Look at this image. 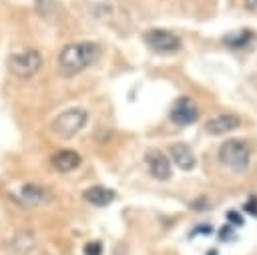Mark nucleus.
I'll return each instance as SVG.
<instances>
[{
    "label": "nucleus",
    "mask_w": 257,
    "mask_h": 255,
    "mask_svg": "<svg viewBox=\"0 0 257 255\" xmlns=\"http://www.w3.org/2000/svg\"><path fill=\"white\" fill-rule=\"evenodd\" d=\"M245 209L249 211V213H253V215H257V207H255V199H251L247 205H245Z\"/></svg>",
    "instance_id": "obj_17"
},
{
    "label": "nucleus",
    "mask_w": 257,
    "mask_h": 255,
    "mask_svg": "<svg viewBox=\"0 0 257 255\" xmlns=\"http://www.w3.org/2000/svg\"><path fill=\"white\" fill-rule=\"evenodd\" d=\"M231 235H233V233H231L229 227H223V229H221V239H223V241H227V237H231Z\"/></svg>",
    "instance_id": "obj_18"
},
{
    "label": "nucleus",
    "mask_w": 257,
    "mask_h": 255,
    "mask_svg": "<svg viewBox=\"0 0 257 255\" xmlns=\"http://www.w3.org/2000/svg\"><path fill=\"white\" fill-rule=\"evenodd\" d=\"M245 6L247 8H257V0H245Z\"/></svg>",
    "instance_id": "obj_19"
},
{
    "label": "nucleus",
    "mask_w": 257,
    "mask_h": 255,
    "mask_svg": "<svg viewBox=\"0 0 257 255\" xmlns=\"http://www.w3.org/2000/svg\"><path fill=\"white\" fill-rule=\"evenodd\" d=\"M207 255H217V253H215V251H209V253H207Z\"/></svg>",
    "instance_id": "obj_20"
},
{
    "label": "nucleus",
    "mask_w": 257,
    "mask_h": 255,
    "mask_svg": "<svg viewBox=\"0 0 257 255\" xmlns=\"http://www.w3.org/2000/svg\"><path fill=\"white\" fill-rule=\"evenodd\" d=\"M42 68V54L36 48H24L8 56V72L16 78H30Z\"/></svg>",
    "instance_id": "obj_3"
},
{
    "label": "nucleus",
    "mask_w": 257,
    "mask_h": 255,
    "mask_svg": "<svg viewBox=\"0 0 257 255\" xmlns=\"http://www.w3.org/2000/svg\"><path fill=\"white\" fill-rule=\"evenodd\" d=\"M239 126H241V116H237L233 112L215 114L205 122V129L209 135H225V133H231Z\"/></svg>",
    "instance_id": "obj_9"
},
{
    "label": "nucleus",
    "mask_w": 257,
    "mask_h": 255,
    "mask_svg": "<svg viewBox=\"0 0 257 255\" xmlns=\"http://www.w3.org/2000/svg\"><path fill=\"white\" fill-rule=\"evenodd\" d=\"M227 219L229 221H233V225H243V219L235 213V211H231V213H227Z\"/></svg>",
    "instance_id": "obj_16"
},
{
    "label": "nucleus",
    "mask_w": 257,
    "mask_h": 255,
    "mask_svg": "<svg viewBox=\"0 0 257 255\" xmlns=\"http://www.w3.org/2000/svg\"><path fill=\"white\" fill-rule=\"evenodd\" d=\"M145 161H147L149 171H151V175H153L155 179H159V181L171 179V161L167 159V155H165L163 151H159V149L147 151Z\"/></svg>",
    "instance_id": "obj_8"
},
{
    "label": "nucleus",
    "mask_w": 257,
    "mask_h": 255,
    "mask_svg": "<svg viewBox=\"0 0 257 255\" xmlns=\"http://www.w3.org/2000/svg\"><path fill=\"white\" fill-rule=\"evenodd\" d=\"M50 199H52V193L40 185H24L16 195V201L22 207H40V205H46Z\"/></svg>",
    "instance_id": "obj_7"
},
{
    "label": "nucleus",
    "mask_w": 257,
    "mask_h": 255,
    "mask_svg": "<svg viewBox=\"0 0 257 255\" xmlns=\"http://www.w3.org/2000/svg\"><path fill=\"white\" fill-rule=\"evenodd\" d=\"M171 159L175 161V165L181 169V171H191L197 163L195 159V153L193 149L187 145V143H173L171 145Z\"/></svg>",
    "instance_id": "obj_10"
},
{
    "label": "nucleus",
    "mask_w": 257,
    "mask_h": 255,
    "mask_svg": "<svg viewBox=\"0 0 257 255\" xmlns=\"http://www.w3.org/2000/svg\"><path fill=\"white\" fill-rule=\"evenodd\" d=\"M82 199L94 207H106L114 201V191L108 187H102V185H94L82 193Z\"/></svg>",
    "instance_id": "obj_12"
},
{
    "label": "nucleus",
    "mask_w": 257,
    "mask_h": 255,
    "mask_svg": "<svg viewBox=\"0 0 257 255\" xmlns=\"http://www.w3.org/2000/svg\"><path fill=\"white\" fill-rule=\"evenodd\" d=\"M255 40V34L249 28H241V30H233L227 36H223V42L231 48H245Z\"/></svg>",
    "instance_id": "obj_13"
},
{
    "label": "nucleus",
    "mask_w": 257,
    "mask_h": 255,
    "mask_svg": "<svg viewBox=\"0 0 257 255\" xmlns=\"http://www.w3.org/2000/svg\"><path fill=\"white\" fill-rule=\"evenodd\" d=\"M98 56H100V44H96V42L82 40V42L66 44L58 52V60H56L58 72L64 78L76 76L78 72H82L84 68H88L90 64H94Z\"/></svg>",
    "instance_id": "obj_1"
},
{
    "label": "nucleus",
    "mask_w": 257,
    "mask_h": 255,
    "mask_svg": "<svg viewBox=\"0 0 257 255\" xmlns=\"http://www.w3.org/2000/svg\"><path fill=\"white\" fill-rule=\"evenodd\" d=\"M84 255H102V245L98 241H90L84 245Z\"/></svg>",
    "instance_id": "obj_15"
},
{
    "label": "nucleus",
    "mask_w": 257,
    "mask_h": 255,
    "mask_svg": "<svg viewBox=\"0 0 257 255\" xmlns=\"http://www.w3.org/2000/svg\"><path fill=\"white\" fill-rule=\"evenodd\" d=\"M86 110L84 108H68V110H62L50 124L52 133L60 139H72L76 133H80L86 124Z\"/></svg>",
    "instance_id": "obj_4"
},
{
    "label": "nucleus",
    "mask_w": 257,
    "mask_h": 255,
    "mask_svg": "<svg viewBox=\"0 0 257 255\" xmlns=\"http://www.w3.org/2000/svg\"><path fill=\"white\" fill-rule=\"evenodd\" d=\"M34 4L42 16H50L54 12V0H34Z\"/></svg>",
    "instance_id": "obj_14"
},
{
    "label": "nucleus",
    "mask_w": 257,
    "mask_h": 255,
    "mask_svg": "<svg viewBox=\"0 0 257 255\" xmlns=\"http://www.w3.org/2000/svg\"><path fill=\"white\" fill-rule=\"evenodd\" d=\"M219 161L235 173H245L251 163V149L241 139H229L219 147Z\"/></svg>",
    "instance_id": "obj_2"
},
{
    "label": "nucleus",
    "mask_w": 257,
    "mask_h": 255,
    "mask_svg": "<svg viewBox=\"0 0 257 255\" xmlns=\"http://www.w3.org/2000/svg\"><path fill=\"white\" fill-rule=\"evenodd\" d=\"M143 40L157 54H173V52H179L183 48L181 36L167 30V28H151L143 34Z\"/></svg>",
    "instance_id": "obj_5"
},
{
    "label": "nucleus",
    "mask_w": 257,
    "mask_h": 255,
    "mask_svg": "<svg viewBox=\"0 0 257 255\" xmlns=\"http://www.w3.org/2000/svg\"><path fill=\"white\" fill-rule=\"evenodd\" d=\"M169 118L179 126H187V124H193L199 118V108L189 96H181L173 102Z\"/></svg>",
    "instance_id": "obj_6"
},
{
    "label": "nucleus",
    "mask_w": 257,
    "mask_h": 255,
    "mask_svg": "<svg viewBox=\"0 0 257 255\" xmlns=\"http://www.w3.org/2000/svg\"><path fill=\"white\" fill-rule=\"evenodd\" d=\"M80 155L76 153V151H72V149H60L58 153H54L52 155V159H50V163H52V167L58 171V173H70V171H74L78 165H80Z\"/></svg>",
    "instance_id": "obj_11"
}]
</instances>
